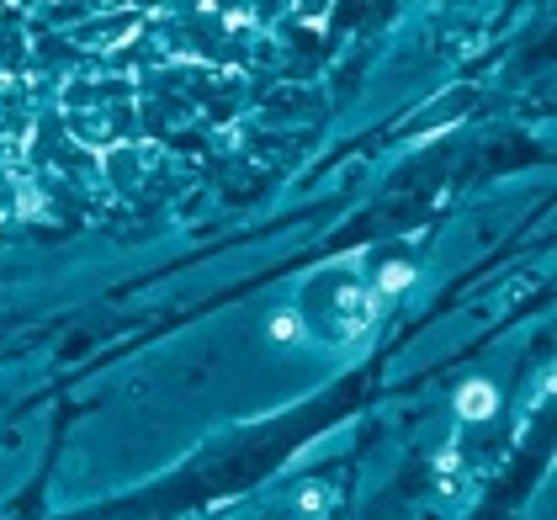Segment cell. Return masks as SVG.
<instances>
[{
  "label": "cell",
  "instance_id": "obj_1",
  "mask_svg": "<svg viewBox=\"0 0 557 520\" xmlns=\"http://www.w3.org/2000/svg\"><path fill=\"white\" fill-rule=\"evenodd\" d=\"M457 409L468 414V420H478V414H488L494 409V388H483V383H472L462 398H457Z\"/></svg>",
  "mask_w": 557,
  "mask_h": 520
},
{
  "label": "cell",
  "instance_id": "obj_2",
  "mask_svg": "<svg viewBox=\"0 0 557 520\" xmlns=\"http://www.w3.org/2000/svg\"><path fill=\"white\" fill-rule=\"evenodd\" d=\"M271 330H276V335H282V341H293V335H298V319H287V313H282V319H276V324H271Z\"/></svg>",
  "mask_w": 557,
  "mask_h": 520
}]
</instances>
